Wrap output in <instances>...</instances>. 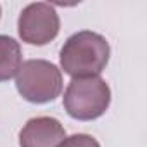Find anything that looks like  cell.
I'll return each instance as SVG.
<instances>
[{
  "mask_svg": "<svg viewBox=\"0 0 147 147\" xmlns=\"http://www.w3.org/2000/svg\"><path fill=\"white\" fill-rule=\"evenodd\" d=\"M61 19L54 5L35 2L26 5L18 19L19 38L30 45H47L59 35Z\"/></svg>",
  "mask_w": 147,
  "mask_h": 147,
  "instance_id": "cell-4",
  "label": "cell"
},
{
  "mask_svg": "<svg viewBox=\"0 0 147 147\" xmlns=\"http://www.w3.org/2000/svg\"><path fill=\"white\" fill-rule=\"evenodd\" d=\"M0 14H2V9H0Z\"/></svg>",
  "mask_w": 147,
  "mask_h": 147,
  "instance_id": "cell-8",
  "label": "cell"
},
{
  "mask_svg": "<svg viewBox=\"0 0 147 147\" xmlns=\"http://www.w3.org/2000/svg\"><path fill=\"white\" fill-rule=\"evenodd\" d=\"M57 147H100V144L88 133H75L71 137H66Z\"/></svg>",
  "mask_w": 147,
  "mask_h": 147,
  "instance_id": "cell-7",
  "label": "cell"
},
{
  "mask_svg": "<svg viewBox=\"0 0 147 147\" xmlns=\"http://www.w3.org/2000/svg\"><path fill=\"white\" fill-rule=\"evenodd\" d=\"M109 43L102 35L83 30L64 42L59 61L64 73L71 78H88L99 76L104 71L109 62Z\"/></svg>",
  "mask_w": 147,
  "mask_h": 147,
  "instance_id": "cell-1",
  "label": "cell"
},
{
  "mask_svg": "<svg viewBox=\"0 0 147 147\" xmlns=\"http://www.w3.org/2000/svg\"><path fill=\"white\" fill-rule=\"evenodd\" d=\"M66 138V130L52 116H38L26 121L19 131V147H57Z\"/></svg>",
  "mask_w": 147,
  "mask_h": 147,
  "instance_id": "cell-5",
  "label": "cell"
},
{
  "mask_svg": "<svg viewBox=\"0 0 147 147\" xmlns=\"http://www.w3.org/2000/svg\"><path fill=\"white\" fill-rule=\"evenodd\" d=\"M21 62V45L12 36L0 35V83L14 78Z\"/></svg>",
  "mask_w": 147,
  "mask_h": 147,
  "instance_id": "cell-6",
  "label": "cell"
},
{
  "mask_svg": "<svg viewBox=\"0 0 147 147\" xmlns=\"http://www.w3.org/2000/svg\"><path fill=\"white\" fill-rule=\"evenodd\" d=\"M16 88L31 104L52 102L62 92V73L50 61L28 59L16 73Z\"/></svg>",
  "mask_w": 147,
  "mask_h": 147,
  "instance_id": "cell-3",
  "label": "cell"
},
{
  "mask_svg": "<svg viewBox=\"0 0 147 147\" xmlns=\"http://www.w3.org/2000/svg\"><path fill=\"white\" fill-rule=\"evenodd\" d=\"M62 104L73 119L92 121L107 111L111 104V88L100 76L73 78L64 92Z\"/></svg>",
  "mask_w": 147,
  "mask_h": 147,
  "instance_id": "cell-2",
  "label": "cell"
}]
</instances>
